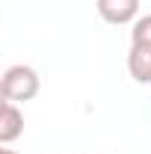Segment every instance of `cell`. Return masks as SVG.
<instances>
[{
  "label": "cell",
  "mask_w": 151,
  "mask_h": 154,
  "mask_svg": "<svg viewBox=\"0 0 151 154\" xmlns=\"http://www.w3.org/2000/svg\"><path fill=\"white\" fill-rule=\"evenodd\" d=\"M39 89H42L39 71L33 65H24V62L9 65L3 71V77H0V95H3V101H15V104L33 101L39 95Z\"/></svg>",
  "instance_id": "cell-1"
},
{
  "label": "cell",
  "mask_w": 151,
  "mask_h": 154,
  "mask_svg": "<svg viewBox=\"0 0 151 154\" xmlns=\"http://www.w3.org/2000/svg\"><path fill=\"white\" fill-rule=\"evenodd\" d=\"M98 15L101 21L113 24V27H125L139 18V0H98Z\"/></svg>",
  "instance_id": "cell-2"
},
{
  "label": "cell",
  "mask_w": 151,
  "mask_h": 154,
  "mask_svg": "<svg viewBox=\"0 0 151 154\" xmlns=\"http://www.w3.org/2000/svg\"><path fill=\"white\" fill-rule=\"evenodd\" d=\"M21 134H24V113H21V107L15 101H3V110H0V142L12 145Z\"/></svg>",
  "instance_id": "cell-3"
},
{
  "label": "cell",
  "mask_w": 151,
  "mask_h": 154,
  "mask_svg": "<svg viewBox=\"0 0 151 154\" xmlns=\"http://www.w3.org/2000/svg\"><path fill=\"white\" fill-rule=\"evenodd\" d=\"M128 71L136 83H151V48L145 45H131L128 51Z\"/></svg>",
  "instance_id": "cell-4"
},
{
  "label": "cell",
  "mask_w": 151,
  "mask_h": 154,
  "mask_svg": "<svg viewBox=\"0 0 151 154\" xmlns=\"http://www.w3.org/2000/svg\"><path fill=\"white\" fill-rule=\"evenodd\" d=\"M131 45H145V48H151V15H142V18L133 21Z\"/></svg>",
  "instance_id": "cell-5"
},
{
  "label": "cell",
  "mask_w": 151,
  "mask_h": 154,
  "mask_svg": "<svg viewBox=\"0 0 151 154\" xmlns=\"http://www.w3.org/2000/svg\"><path fill=\"white\" fill-rule=\"evenodd\" d=\"M0 154H18L15 148H0Z\"/></svg>",
  "instance_id": "cell-6"
}]
</instances>
